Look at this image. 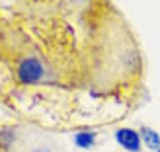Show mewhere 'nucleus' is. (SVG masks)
<instances>
[{"label":"nucleus","instance_id":"nucleus-1","mask_svg":"<svg viewBox=\"0 0 160 152\" xmlns=\"http://www.w3.org/2000/svg\"><path fill=\"white\" fill-rule=\"evenodd\" d=\"M115 140H117L119 146H123L129 152H141V146H142L141 135H139V131L131 129V127H121V129H117L115 131Z\"/></svg>","mask_w":160,"mask_h":152},{"label":"nucleus","instance_id":"nucleus-2","mask_svg":"<svg viewBox=\"0 0 160 152\" xmlns=\"http://www.w3.org/2000/svg\"><path fill=\"white\" fill-rule=\"evenodd\" d=\"M139 135H141V140L145 142L150 150L156 152V150L160 148V135H158L154 129H150V127H145V125H142L141 129H139Z\"/></svg>","mask_w":160,"mask_h":152},{"label":"nucleus","instance_id":"nucleus-3","mask_svg":"<svg viewBox=\"0 0 160 152\" xmlns=\"http://www.w3.org/2000/svg\"><path fill=\"white\" fill-rule=\"evenodd\" d=\"M74 142H76L78 148H92L94 142H96V133H90V131L76 133L74 135Z\"/></svg>","mask_w":160,"mask_h":152},{"label":"nucleus","instance_id":"nucleus-4","mask_svg":"<svg viewBox=\"0 0 160 152\" xmlns=\"http://www.w3.org/2000/svg\"><path fill=\"white\" fill-rule=\"evenodd\" d=\"M26 152H59V150H57L55 145H49V142H39V145L28 148Z\"/></svg>","mask_w":160,"mask_h":152},{"label":"nucleus","instance_id":"nucleus-5","mask_svg":"<svg viewBox=\"0 0 160 152\" xmlns=\"http://www.w3.org/2000/svg\"><path fill=\"white\" fill-rule=\"evenodd\" d=\"M23 2H26L28 6H51L55 0H23Z\"/></svg>","mask_w":160,"mask_h":152},{"label":"nucleus","instance_id":"nucleus-6","mask_svg":"<svg viewBox=\"0 0 160 152\" xmlns=\"http://www.w3.org/2000/svg\"><path fill=\"white\" fill-rule=\"evenodd\" d=\"M156 152H160V148H158V150H156Z\"/></svg>","mask_w":160,"mask_h":152}]
</instances>
